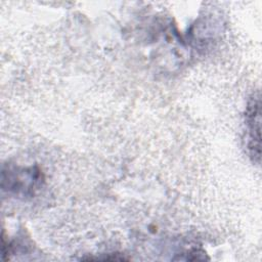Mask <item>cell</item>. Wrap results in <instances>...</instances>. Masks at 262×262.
Instances as JSON below:
<instances>
[{
    "instance_id": "6da1fadb",
    "label": "cell",
    "mask_w": 262,
    "mask_h": 262,
    "mask_svg": "<svg viewBox=\"0 0 262 262\" xmlns=\"http://www.w3.org/2000/svg\"><path fill=\"white\" fill-rule=\"evenodd\" d=\"M246 122L248 127V147L251 157L254 162H260V123H261V112H260V96L259 93L254 94L247 107Z\"/></svg>"
}]
</instances>
